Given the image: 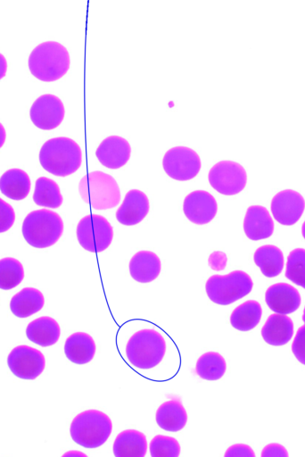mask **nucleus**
I'll list each match as a JSON object with an SVG mask.
<instances>
[{"label": "nucleus", "instance_id": "obj_1", "mask_svg": "<svg viewBox=\"0 0 305 457\" xmlns=\"http://www.w3.org/2000/svg\"><path fill=\"white\" fill-rule=\"evenodd\" d=\"M42 167L59 177L69 176L78 170L82 162L80 146L71 138L59 137L48 139L39 152Z\"/></svg>", "mask_w": 305, "mask_h": 457}, {"label": "nucleus", "instance_id": "obj_2", "mask_svg": "<svg viewBox=\"0 0 305 457\" xmlns=\"http://www.w3.org/2000/svg\"><path fill=\"white\" fill-rule=\"evenodd\" d=\"M70 64L68 50L55 41H45L37 46L28 60L31 74L45 82L61 79L70 69Z\"/></svg>", "mask_w": 305, "mask_h": 457}, {"label": "nucleus", "instance_id": "obj_3", "mask_svg": "<svg viewBox=\"0 0 305 457\" xmlns=\"http://www.w3.org/2000/svg\"><path fill=\"white\" fill-rule=\"evenodd\" d=\"M112 431L110 417L98 410H87L71 421L70 433L72 440L85 448L103 445Z\"/></svg>", "mask_w": 305, "mask_h": 457}, {"label": "nucleus", "instance_id": "obj_4", "mask_svg": "<svg viewBox=\"0 0 305 457\" xmlns=\"http://www.w3.org/2000/svg\"><path fill=\"white\" fill-rule=\"evenodd\" d=\"M22 235L29 245L45 248L54 245L63 232L60 215L47 209L30 212L22 223Z\"/></svg>", "mask_w": 305, "mask_h": 457}, {"label": "nucleus", "instance_id": "obj_5", "mask_svg": "<svg viewBox=\"0 0 305 457\" xmlns=\"http://www.w3.org/2000/svg\"><path fill=\"white\" fill-rule=\"evenodd\" d=\"M166 352V342L156 330L144 328L133 334L126 345V355L134 367L148 370L158 365Z\"/></svg>", "mask_w": 305, "mask_h": 457}, {"label": "nucleus", "instance_id": "obj_6", "mask_svg": "<svg viewBox=\"0 0 305 457\" xmlns=\"http://www.w3.org/2000/svg\"><path fill=\"white\" fill-rule=\"evenodd\" d=\"M78 192L82 200L95 210L113 208L120 200L116 180L99 170L89 172L80 179Z\"/></svg>", "mask_w": 305, "mask_h": 457}, {"label": "nucleus", "instance_id": "obj_7", "mask_svg": "<svg viewBox=\"0 0 305 457\" xmlns=\"http://www.w3.org/2000/svg\"><path fill=\"white\" fill-rule=\"evenodd\" d=\"M251 277L242 270L229 274L213 275L206 282L205 289L210 300L220 305H227L247 295L252 289Z\"/></svg>", "mask_w": 305, "mask_h": 457}, {"label": "nucleus", "instance_id": "obj_8", "mask_svg": "<svg viewBox=\"0 0 305 457\" xmlns=\"http://www.w3.org/2000/svg\"><path fill=\"white\" fill-rule=\"evenodd\" d=\"M79 245L91 253H100L109 247L113 237V229L110 222L98 214L83 217L76 228Z\"/></svg>", "mask_w": 305, "mask_h": 457}, {"label": "nucleus", "instance_id": "obj_9", "mask_svg": "<svg viewBox=\"0 0 305 457\" xmlns=\"http://www.w3.org/2000/svg\"><path fill=\"white\" fill-rule=\"evenodd\" d=\"M208 179L216 191L233 195L244 188L247 175L241 164L233 161H220L210 170Z\"/></svg>", "mask_w": 305, "mask_h": 457}, {"label": "nucleus", "instance_id": "obj_10", "mask_svg": "<svg viewBox=\"0 0 305 457\" xmlns=\"http://www.w3.org/2000/svg\"><path fill=\"white\" fill-rule=\"evenodd\" d=\"M162 166L170 178L185 181L194 179L201 169L198 154L186 146H175L166 152Z\"/></svg>", "mask_w": 305, "mask_h": 457}, {"label": "nucleus", "instance_id": "obj_11", "mask_svg": "<svg viewBox=\"0 0 305 457\" xmlns=\"http://www.w3.org/2000/svg\"><path fill=\"white\" fill-rule=\"evenodd\" d=\"M7 364L16 377L22 379H35L44 371L45 359L39 350L21 345L10 352Z\"/></svg>", "mask_w": 305, "mask_h": 457}, {"label": "nucleus", "instance_id": "obj_12", "mask_svg": "<svg viewBox=\"0 0 305 457\" xmlns=\"http://www.w3.org/2000/svg\"><path fill=\"white\" fill-rule=\"evenodd\" d=\"M65 110L59 97L51 94L39 96L31 105L29 115L34 125L44 130L57 128L62 121Z\"/></svg>", "mask_w": 305, "mask_h": 457}, {"label": "nucleus", "instance_id": "obj_13", "mask_svg": "<svg viewBox=\"0 0 305 457\" xmlns=\"http://www.w3.org/2000/svg\"><path fill=\"white\" fill-rule=\"evenodd\" d=\"M304 208L303 196L292 189L278 192L271 201V212L275 220L285 226L296 223L302 215Z\"/></svg>", "mask_w": 305, "mask_h": 457}, {"label": "nucleus", "instance_id": "obj_14", "mask_svg": "<svg viewBox=\"0 0 305 457\" xmlns=\"http://www.w3.org/2000/svg\"><path fill=\"white\" fill-rule=\"evenodd\" d=\"M183 211L190 221L203 225L215 217L218 205L211 194L204 190H195L185 196Z\"/></svg>", "mask_w": 305, "mask_h": 457}, {"label": "nucleus", "instance_id": "obj_15", "mask_svg": "<svg viewBox=\"0 0 305 457\" xmlns=\"http://www.w3.org/2000/svg\"><path fill=\"white\" fill-rule=\"evenodd\" d=\"M129 143L119 136H110L103 139L95 151L98 161L109 169H120L129 160Z\"/></svg>", "mask_w": 305, "mask_h": 457}, {"label": "nucleus", "instance_id": "obj_16", "mask_svg": "<svg viewBox=\"0 0 305 457\" xmlns=\"http://www.w3.org/2000/svg\"><path fill=\"white\" fill-rule=\"evenodd\" d=\"M265 300L271 311L280 314L295 312L301 304L298 290L286 283H276L270 286L265 293Z\"/></svg>", "mask_w": 305, "mask_h": 457}, {"label": "nucleus", "instance_id": "obj_17", "mask_svg": "<svg viewBox=\"0 0 305 457\" xmlns=\"http://www.w3.org/2000/svg\"><path fill=\"white\" fill-rule=\"evenodd\" d=\"M148 212L149 200L146 195L138 189H131L117 210L116 218L122 225L133 226L143 220Z\"/></svg>", "mask_w": 305, "mask_h": 457}, {"label": "nucleus", "instance_id": "obj_18", "mask_svg": "<svg viewBox=\"0 0 305 457\" xmlns=\"http://www.w3.org/2000/svg\"><path fill=\"white\" fill-rule=\"evenodd\" d=\"M243 230L251 240L269 237L274 231V222L268 211L261 205L250 206L243 220Z\"/></svg>", "mask_w": 305, "mask_h": 457}, {"label": "nucleus", "instance_id": "obj_19", "mask_svg": "<svg viewBox=\"0 0 305 457\" xmlns=\"http://www.w3.org/2000/svg\"><path fill=\"white\" fill-rule=\"evenodd\" d=\"M96 350L93 337L85 332H76L67 337L64 344L66 357L75 364L91 361Z\"/></svg>", "mask_w": 305, "mask_h": 457}, {"label": "nucleus", "instance_id": "obj_20", "mask_svg": "<svg viewBox=\"0 0 305 457\" xmlns=\"http://www.w3.org/2000/svg\"><path fill=\"white\" fill-rule=\"evenodd\" d=\"M129 272L136 281L148 283L154 280L161 272V261L151 251H139L129 262Z\"/></svg>", "mask_w": 305, "mask_h": 457}, {"label": "nucleus", "instance_id": "obj_21", "mask_svg": "<svg viewBox=\"0 0 305 457\" xmlns=\"http://www.w3.org/2000/svg\"><path fill=\"white\" fill-rule=\"evenodd\" d=\"M60 335V325L54 319L48 316L39 317L30 321L26 328L27 337L43 347L54 345L59 340Z\"/></svg>", "mask_w": 305, "mask_h": 457}, {"label": "nucleus", "instance_id": "obj_22", "mask_svg": "<svg viewBox=\"0 0 305 457\" xmlns=\"http://www.w3.org/2000/svg\"><path fill=\"white\" fill-rule=\"evenodd\" d=\"M293 334V323L285 314H271L261 329V336L271 345H283L288 343Z\"/></svg>", "mask_w": 305, "mask_h": 457}, {"label": "nucleus", "instance_id": "obj_23", "mask_svg": "<svg viewBox=\"0 0 305 457\" xmlns=\"http://www.w3.org/2000/svg\"><path fill=\"white\" fill-rule=\"evenodd\" d=\"M115 457H144L147 441L144 433L136 429H126L116 436L113 446Z\"/></svg>", "mask_w": 305, "mask_h": 457}, {"label": "nucleus", "instance_id": "obj_24", "mask_svg": "<svg viewBox=\"0 0 305 457\" xmlns=\"http://www.w3.org/2000/svg\"><path fill=\"white\" fill-rule=\"evenodd\" d=\"M158 426L167 431L177 432L186 424L187 413L179 400H169L157 409L155 415Z\"/></svg>", "mask_w": 305, "mask_h": 457}, {"label": "nucleus", "instance_id": "obj_25", "mask_svg": "<svg viewBox=\"0 0 305 457\" xmlns=\"http://www.w3.org/2000/svg\"><path fill=\"white\" fill-rule=\"evenodd\" d=\"M45 304L41 291L34 287H24L11 299L10 309L16 317L27 318L39 312Z\"/></svg>", "mask_w": 305, "mask_h": 457}, {"label": "nucleus", "instance_id": "obj_26", "mask_svg": "<svg viewBox=\"0 0 305 457\" xmlns=\"http://www.w3.org/2000/svg\"><path fill=\"white\" fill-rule=\"evenodd\" d=\"M30 179L21 169H10L1 177L0 188L3 195L12 200H22L29 193Z\"/></svg>", "mask_w": 305, "mask_h": 457}, {"label": "nucleus", "instance_id": "obj_27", "mask_svg": "<svg viewBox=\"0 0 305 457\" xmlns=\"http://www.w3.org/2000/svg\"><path fill=\"white\" fill-rule=\"evenodd\" d=\"M254 262L268 278L279 275L284 268L282 251L272 245L260 246L254 253Z\"/></svg>", "mask_w": 305, "mask_h": 457}, {"label": "nucleus", "instance_id": "obj_28", "mask_svg": "<svg viewBox=\"0 0 305 457\" xmlns=\"http://www.w3.org/2000/svg\"><path fill=\"white\" fill-rule=\"evenodd\" d=\"M261 314L260 304L256 301L249 300L233 311L230 316V323L237 330L248 331L258 325Z\"/></svg>", "mask_w": 305, "mask_h": 457}, {"label": "nucleus", "instance_id": "obj_29", "mask_svg": "<svg viewBox=\"0 0 305 457\" xmlns=\"http://www.w3.org/2000/svg\"><path fill=\"white\" fill-rule=\"evenodd\" d=\"M33 200L38 206L58 208L62 204V195L55 181L40 177L36 181Z\"/></svg>", "mask_w": 305, "mask_h": 457}, {"label": "nucleus", "instance_id": "obj_30", "mask_svg": "<svg viewBox=\"0 0 305 457\" xmlns=\"http://www.w3.org/2000/svg\"><path fill=\"white\" fill-rule=\"evenodd\" d=\"M225 359L218 353L208 352L199 357L195 366L197 375L206 380L219 379L225 373Z\"/></svg>", "mask_w": 305, "mask_h": 457}, {"label": "nucleus", "instance_id": "obj_31", "mask_svg": "<svg viewBox=\"0 0 305 457\" xmlns=\"http://www.w3.org/2000/svg\"><path fill=\"white\" fill-rule=\"evenodd\" d=\"M24 278L22 264L16 259L5 257L0 261V287L9 290L17 287Z\"/></svg>", "mask_w": 305, "mask_h": 457}, {"label": "nucleus", "instance_id": "obj_32", "mask_svg": "<svg viewBox=\"0 0 305 457\" xmlns=\"http://www.w3.org/2000/svg\"><path fill=\"white\" fill-rule=\"evenodd\" d=\"M285 277L305 288V249L296 248L287 257Z\"/></svg>", "mask_w": 305, "mask_h": 457}, {"label": "nucleus", "instance_id": "obj_33", "mask_svg": "<svg viewBox=\"0 0 305 457\" xmlns=\"http://www.w3.org/2000/svg\"><path fill=\"white\" fill-rule=\"evenodd\" d=\"M152 457H177L180 445L177 439L163 435L155 436L149 445Z\"/></svg>", "mask_w": 305, "mask_h": 457}, {"label": "nucleus", "instance_id": "obj_34", "mask_svg": "<svg viewBox=\"0 0 305 457\" xmlns=\"http://www.w3.org/2000/svg\"><path fill=\"white\" fill-rule=\"evenodd\" d=\"M292 351L296 359L305 365V324L297 330L292 344Z\"/></svg>", "mask_w": 305, "mask_h": 457}, {"label": "nucleus", "instance_id": "obj_35", "mask_svg": "<svg viewBox=\"0 0 305 457\" xmlns=\"http://www.w3.org/2000/svg\"><path fill=\"white\" fill-rule=\"evenodd\" d=\"M1 205V222L0 231L4 233L7 231L13 224L15 220V213L12 207L3 199L0 200Z\"/></svg>", "mask_w": 305, "mask_h": 457}, {"label": "nucleus", "instance_id": "obj_36", "mask_svg": "<svg viewBox=\"0 0 305 457\" xmlns=\"http://www.w3.org/2000/svg\"><path fill=\"white\" fill-rule=\"evenodd\" d=\"M254 457L255 453L252 451V449L243 444H236L232 446H230L226 453L225 457Z\"/></svg>", "mask_w": 305, "mask_h": 457}, {"label": "nucleus", "instance_id": "obj_37", "mask_svg": "<svg viewBox=\"0 0 305 457\" xmlns=\"http://www.w3.org/2000/svg\"><path fill=\"white\" fill-rule=\"evenodd\" d=\"M262 457H287L286 449L278 444H269L264 447L261 453Z\"/></svg>", "mask_w": 305, "mask_h": 457}, {"label": "nucleus", "instance_id": "obj_38", "mask_svg": "<svg viewBox=\"0 0 305 457\" xmlns=\"http://www.w3.org/2000/svg\"><path fill=\"white\" fill-rule=\"evenodd\" d=\"M301 233H302L303 237L305 238V221L303 222L302 227H301Z\"/></svg>", "mask_w": 305, "mask_h": 457}, {"label": "nucleus", "instance_id": "obj_39", "mask_svg": "<svg viewBox=\"0 0 305 457\" xmlns=\"http://www.w3.org/2000/svg\"><path fill=\"white\" fill-rule=\"evenodd\" d=\"M302 320H303V321H304V323H305V307H304V310H303Z\"/></svg>", "mask_w": 305, "mask_h": 457}]
</instances>
